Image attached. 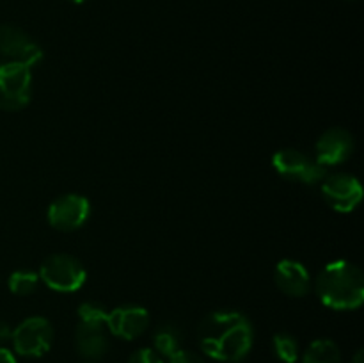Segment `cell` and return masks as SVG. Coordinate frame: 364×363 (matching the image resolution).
<instances>
[{
  "label": "cell",
  "instance_id": "cell-1",
  "mask_svg": "<svg viewBox=\"0 0 364 363\" xmlns=\"http://www.w3.org/2000/svg\"><path fill=\"white\" fill-rule=\"evenodd\" d=\"M199 347L210 358L223 363H238L255 344V327L237 310H217L199 324Z\"/></svg>",
  "mask_w": 364,
  "mask_h": 363
},
{
  "label": "cell",
  "instance_id": "cell-2",
  "mask_svg": "<svg viewBox=\"0 0 364 363\" xmlns=\"http://www.w3.org/2000/svg\"><path fill=\"white\" fill-rule=\"evenodd\" d=\"M315 292L331 310L350 312L364 301V274L361 267L347 260L331 262L315 280Z\"/></svg>",
  "mask_w": 364,
  "mask_h": 363
},
{
  "label": "cell",
  "instance_id": "cell-3",
  "mask_svg": "<svg viewBox=\"0 0 364 363\" xmlns=\"http://www.w3.org/2000/svg\"><path fill=\"white\" fill-rule=\"evenodd\" d=\"M84 263L66 253L46 256L39 267V280L55 292H75L85 283Z\"/></svg>",
  "mask_w": 364,
  "mask_h": 363
},
{
  "label": "cell",
  "instance_id": "cell-4",
  "mask_svg": "<svg viewBox=\"0 0 364 363\" xmlns=\"http://www.w3.org/2000/svg\"><path fill=\"white\" fill-rule=\"evenodd\" d=\"M272 167L284 180L299 182L304 185H316L327 174L326 167L320 166L315 157L306 155L295 148L277 149L272 155Z\"/></svg>",
  "mask_w": 364,
  "mask_h": 363
},
{
  "label": "cell",
  "instance_id": "cell-5",
  "mask_svg": "<svg viewBox=\"0 0 364 363\" xmlns=\"http://www.w3.org/2000/svg\"><path fill=\"white\" fill-rule=\"evenodd\" d=\"M11 342L18 354L27 356V358H39L52 347L53 327L45 317H27L13 330Z\"/></svg>",
  "mask_w": 364,
  "mask_h": 363
},
{
  "label": "cell",
  "instance_id": "cell-6",
  "mask_svg": "<svg viewBox=\"0 0 364 363\" xmlns=\"http://www.w3.org/2000/svg\"><path fill=\"white\" fill-rule=\"evenodd\" d=\"M32 96L31 68L18 63L0 64V109L20 110Z\"/></svg>",
  "mask_w": 364,
  "mask_h": 363
},
{
  "label": "cell",
  "instance_id": "cell-7",
  "mask_svg": "<svg viewBox=\"0 0 364 363\" xmlns=\"http://www.w3.org/2000/svg\"><path fill=\"white\" fill-rule=\"evenodd\" d=\"M320 191L327 205L341 214L354 212L363 198L361 182L350 173L326 174L320 182Z\"/></svg>",
  "mask_w": 364,
  "mask_h": 363
},
{
  "label": "cell",
  "instance_id": "cell-8",
  "mask_svg": "<svg viewBox=\"0 0 364 363\" xmlns=\"http://www.w3.org/2000/svg\"><path fill=\"white\" fill-rule=\"evenodd\" d=\"M91 216V203L82 194H63L53 199L46 210V221L59 231H75L84 226Z\"/></svg>",
  "mask_w": 364,
  "mask_h": 363
},
{
  "label": "cell",
  "instance_id": "cell-9",
  "mask_svg": "<svg viewBox=\"0 0 364 363\" xmlns=\"http://www.w3.org/2000/svg\"><path fill=\"white\" fill-rule=\"evenodd\" d=\"M0 53L7 63H18L32 68L43 60V50L23 28L16 25H0Z\"/></svg>",
  "mask_w": 364,
  "mask_h": 363
},
{
  "label": "cell",
  "instance_id": "cell-10",
  "mask_svg": "<svg viewBox=\"0 0 364 363\" xmlns=\"http://www.w3.org/2000/svg\"><path fill=\"white\" fill-rule=\"evenodd\" d=\"M355 148L354 135L340 127L329 128L315 144V160L323 167L340 166L347 162Z\"/></svg>",
  "mask_w": 364,
  "mask_h": 363
},
{
  "label": "cell",
  "instance_id": "cell-11",
  "mask_svg": "<svg viewBox=\"0 0 364 363\" xmlns=\"http://www.w3.org/2000/svg\"><path fill=\"white\" fill-rule=\"evenodd\" d=\"M149 326V313L144 306L123 305L107 315V330L123 340H135Z\"/></svg>",
  "mask_w": 364,
  "mask_h": 363
},
{
  "label": "cell",
  "instance_id": "cell-12",
  "mask_svg": "<svg viewBox=\"0 0 364 363\" xmlns=\"http://www.w3.org/2000/svg\"><path fill=\"white\" fill-rule=\"evenodd\" d=\"M75 347L77 352L85 359H100L109 351V333L105 322H91V320H78L75 330Z\"/></svg>",
  "mask_w": 364,
  "mask_h": 363
},
{
  "label": "cell",
  "instance_id": "cell-13",
  "mask_svg": "<svg viewBox=\"0 0 364 363\" xmlns=\"http://www.w3.org/2000/svg\"><path fill=\"white\" fill-rule=\"evenodd\" d=\"M274 281L277 288L291 298H304L311 288V276L304 263L299 260H281L274 270Z\"/></svg>",
  "mask_w": 364,
  "mask_h": 363
},
{
  "label": "cell",
  "instance_id": "cell-14",
  "mask_svg": "<svg viewBox=\"0 0 364 363\" xmlns=\"http://www.w3.org/2000/svg\"><path fill=\"white\" fill-rule=\"evenodd\" d=\"M302 363H341V351L331 338H318L304 351Z\"/></svg>",
  "mask_w": 364,
  "mask_h": 363
},
{
  "label": "cell",
  "instance_id": "cell-15",
  "mask_svg": "<svg viewBox=\"0 0 364 363\" xmlns=\"http://www.w3.org/2000/svg\"><path fill=\"white\" fill-rule=\"evenodd\" d=\"M153 345L160 356L169 358L181 349V330L173 322L162 324L153 333Z\"/></svg>",
  "mask_w": 364,
  "mask_h": 363
},
{
  "label": "cell",
  "instance_id": "cell-16",
  "mask_svg": "<svg viewBox=\"0 0 364 363\" xmlns=\"http://www.w3.org/2000/svg\"><path fill=\"white\" fill-rule=\"evenodd\" d=\"M39 283V274L34 273V270L20 269L14 270L13 274L7 280V285H9V290L16 295H28L38 288Z\"/></svg>",
  "mask_w": 364,
  "mask_h": 363
},
{
  "label": "cell",
  "instance_id": "cell-17",
  "mask_svg": "<svg viewBox=\"0 0 364 363\" xmlns=\"http://www.w3.org/2000/svg\"><path fill=\"white\" fill-rule=\"evenodd\" d=\"M272 349L283 363H295L299 359V344L294 335L276 333L272 338Z\"/></svg>",
  "mask_w": 364,
  "mask_h": 363
},
{
  "label": "cell",
  "instance_id": "cell-18",
  "mask_svg": "<svg viewBox=\"0 0 364 363\" xmlns=\"http://www.w3.org/2000/svg\"><path fill=\"white\" fill-rule=\"evenodd\" d=\"M78 319L91 320V322H105L107 324V312L105 306L98 301H84L78 306Z\"/></svg>",
  "mask_w": 364,
  "mask_h": 363
},
{
  "label": "cell",
  "instance_id": "cell-19",
  "mask_svg": "<svg viewBox=\"0 0 364 363\" xmlns=\"http://www.w3.org/2000/svg\"><path fill=\"white\" fill-rule=\"evenodd\" d=\"M128 363H164L162 356L151 347H142L137 349L135 352H132Z\"/></svg>",
  "mask_w": 364,
  "mask_h": 363
},
{
  "label": "cell",
  "instance_id": "cell-20",
  "mask_svg": "<svg viewBox=\"0 0 364 363\" xmlns=\"http://www.w3.org/2000/svg\"><path fill=\"white\" fill-rule=\"evenodd\" d=\"M169 363H205V359L199 354H196V352L180 349L173 356H169Z\"/></svg>",
  "mask_w": 364,
  "mask_h": 363
},
{
  "label": "cell",
  "instance_id": "cell-21",
  "mask_svg": "<svg viewBox=\"0 0 364 363\" xmlns=\"http://www.w3.org/2000/svg\"><path fill=\"white\" fill-rule=\"evenodd\" d=\"M11 335H13V330L9 327V324L4 322V320H0V344L11 340Z\"/></svg>",
  "mask_w": 364,
  "mask_h": 363
},
{
  "label": "cell",
  "instance_id": "cell-22",
  "mask_svg": "<svg viewBox=\"0 0 364 363\" xmlns=\"http://www.w3.org/2000/svg\"><path fill=\"white\" fill-rule=\"evenodd\" d=\"M0 363H16V358L9 349L0 347Z\"/></svg>",
  "mask_w": 364,
  "mask_h": 363
},
{
  "label": "cell",
  "instance_id": "cell-23",
  "mask_svg": "<svg viewBox=\"0 0 364 363\" xmlns=\"http://www.w3.org/2000/svg\"><path fill=\"white\" fill-rule=\"evenodd\" d=\"M352 363H364V352H363V349H359V351L355 352L354 358H352Z\"/></svg>",
  "mask_w": 364,
  "mask_h": 363
},
{
  "label": "cell",
  "instance_id": "cell-24",
  "mask_svg": "<svg viewBox=\"0 0 364 363\" xmlns=\"http://www.w3.org/2000/svg\"><path fill=\"white\" fill-rule=\"evenodd\" d=\"M71 4H84V2H87V0H70Z\"/></svg>",
  "mask_w": 364,
  "mask_h": 363
},
{
  "label": "cell",
  "instance_id": "cell-25",
  "mask_svg": "<svg viewBox=\"0 0 364 363\" xmlns=\"http://www.w3.org/2000/svg\"><path fill=\"white\" fill-rule=\"evenodd\" d=\"M348 2H354V0H348Z\"/></svg>",
  "mask_w": 364,
  "mask_h": 363
}]
</instances>
